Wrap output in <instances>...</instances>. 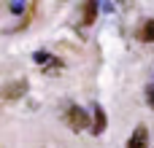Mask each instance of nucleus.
Masks as SVG:
<instances>
[{"mask_svg": "<svg viewBox=\"0 0 154 148\" xmlns=\"http://www.w3.org/2000/svg\"><path fill=\"white\" fill-rule=\"evenodd\" d=\"M65 121H68V127L76 129V132H81V129L89 127V116H87V111L79 108V105H70V108L65 111Z\"/></svg>", "mask_w": 154, "mask_h": 148, "instance_id": "nucleus-1", "label": "nucleus"}, {"mask_svg": "<svg viewBox=\"0 0 154 148\" xmlns=\"http://www.w3.org/2000/svg\"><path fill=\"white\" fill-rule=\"evenodd\" d=\"M89 129H92V135H100V132L106 129V111H103L100 105H95V111H92V121H89Z\"/></svg>", "mask_w": 154, "mask_h": 148, "instance_id": "nucleus-3", "label": "nucleus"}, {"mask_svg": "<svg viewBox=\"0 0 154 148\" xmlns=\"http://www.w3.org/2000/svg\"><path fill=\"white\" fill-rule=\"evenodd\" d=\"M8 8H11L14 13H22V11L27 8V5H24V3H8Z\"/></svg>", "mask_w": 154, "mask_h": 148, "instance_id": "nucleus-9", "label": "nucleus"}, {"mask_svg": "<svg viewBox=\"0 0 154 148\" xmlns=\"http://www.w3.org/2000/svg\"><path fill=\"white\" fill-rule=\"evenodd\" d=\"M138 38H141V40H146V43H152V40H154V19H146V22L141 24Z\"/></svg>", "mask_w": 154, "mask_h": 148, "instance_id": "nucleus-5", "label": "nucleus"}, {"mask_svg": "<svg viewBox=\"0 0 154 148\" xmlns=\"http://www.w3.org/2000/svg\"><path fill=\"white\" fill-rule=\"evenodd\" d=\"M127 148H149V129H146V127H138V129L133 132Z\"/></svg>", "mask_w": 154, "mask_h": 148, "instance_id": "nucleus-4", "label": "nucleus"}, {"mask_svg": "<svg viewBox=\"0 0 154 148\" xmlns=\"http://www.w3.org/2000/svg\"><path fill=\"white\" fill-rule=\"evenodd\" d=\"M149 105H152V108H154V86H152V89H149Z\"/></svg>", "mask_w": 154, "mask_h": 148, "instance_id": "nucleus-10", "label": "nucleus"}, {"mask_svg": "<svg viewBox=\"0 0 154 148\" xmlns=\"http://www.w3.org/2000/svg\"><path fill=\"white\" fill-rule=\"evenodd\" d=\"M27 89H30L27 78H16V81H11V84H5V86L0 89V100H5V102H11V100H19V97H22Z\"/></svg>", "mask_w": 154, "mask_h": 148, "instance_id": "nucleus-2", "label": "nucleus"}, {"mask_svg": "<svg viewBox=\"0 0 154 148\" xmlns=\"http://www.w3.org/2000/svg\"><path fill=\"white\" fill-rule=\"evenodd\" d=\"M32 59H35L38 65H49V62H51V54H46V51H35Z\"/></svg>", "mask_w": 154, "mask_h": 148, "instance_id": "nucleus-7", "label": "nucleus"}, {"mask_svg": "<svg viewBox=\"0 0 154 148\" xmlns=\"http://www.w3.org/2000/svg\"><path fill=\"white\" fill-rule=\"evenodd\" d=\"M81 11H84V22L89 24V22L95 19V13H97V3H84V5H81Z\"/></svg>", "mask_w": 154, "mask_h": 148, "instance_id": "nucleus-6", "label": "nucleus"}, {"mask_svg": "<svg viewBox=\"0 0 154 148\" xmlns=\"http://www.w3.org/2000/svg\"><path fill=\"white\" fill-rule=\"evenodd\" d=\"M97 11H106V13H111V11H116V5H114V3H97Z\"/></svg>", "mask_w": 154, "mask_h": 148, "instance_id": "nucleus-8", "label": "nucleus"}]
</instances>
